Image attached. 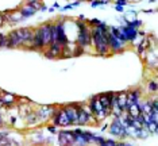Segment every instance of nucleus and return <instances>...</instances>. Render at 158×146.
I'll list each match as a JSON object with an SVG mask.
<instances>
[{"label": "nucleus", "instance_id": "1", "mask_svg": "<svg viewBox=\"0 0 158 146\" xmlns=\"http://www.w3.org/2000/svg\"><path fill=\"white\" fill-rule=\"evenodd\" d=\"M107 35H108V24L102 20V23L96 27H91V42L92 49L98 56L106 57L111 56L108 44H107Z\"/></svg>", "mask_w": 158, "mask_h": 146}, {"label": "nucleus", "instance_id": "22", "mask_svg": "<svg viewBox=\"0 0 158 146\" xmlns=\"http://www.w3.org/2000/svg\"><path fill=\"white\" fill-rule=\"evenodd\" d=\"M116 99H118V103H119V107L124 112V107H126V103H127V91L116 92Z\"/></svg>", "mask_w": 158, "mask_h": 146}, {"label": "nucleus", "instance_id": "31", "mask_svg": "<svg viewBox=\"0 0 158 146\" xmlns=\"http://www.w3.org/2000/svg\"><path fill=\"white\" fill-rule=\"evenodd\" d=\"M108 127H110V122H106V120H103L102 126H100V131H102V133H106V131H108Z\"/></svg>", "mask_w": 158, "mask_h": 146}, {"label": "nucleus", "instance_id": "11", "mask_svg": "<svg viewBox=\"0 0 158 146\" xmlns=\"http://www.w3.org/2000/svg\"><path fill=\"white\" fill-rule=\"evenodd\" d=\"M107 44H108V49H110V54H118V53H123L126 49H127V44L122 42L120 40H118L116 37L110 34L107 35Z\"/></svg>", "mask_w": 158, "mask_h": 146}, {"label": "nucleus", "instance_id": "21", "mask_svg": "<svg viewBox=\"0 0 158 146\" xmlns=\"http://www.w3.org/2000/svg\"><path fill=\"white\" fill-rule=\"evenodd\" d=\"M48 50L52 53V56L54 57V60L60 58L61 57V53H62V46H61L60 44H57V42H54V44H52L50 46H48Z\"/></svg>", "mask_w": 158, "mask_h": 146}, {"label": "nucleus", "instance_id": "40", "mask_svg": "<svg viewBox=\"0 0 158 146\" xmlns=\"http://www.w3.org/2000/svg\"><path fill=\"white\" fill-rule=\"evenodd\" d=\"M37 2H42V0H26L27 4H31V3H37Z\"/></svg>", "mask_w": 158, "mask_h": 146}, {"label": "nucleus", "instance_id": "9", "mask_svg": "<svg viewBox=\"0 0 158 146\" xmlns=\"http://www.w3.org/2000/svg\"><path fill=\"white\" fill-rule=\"evenodd\" d=\"M76 44L78 46H81L84 49L85 53H88V50L92 49V42H91V27L87 26L84 30H80L77 34V38H76ZM93 50V49H92Z\"/></svg>", "mask_w": 158, "mask_h": 146}, {"label": "nucleus", "instance_id": "38", "mask_svg": "<svg viewBox=\"0 0 158 146\" xmlns=\"http://www.w3.org/2000/svg\"><path fill=\"white\" fill-rule=\"evenodd\" d=\"M46 11H48V7H46L45 4H42L41 10H39V12H46Z\"/></svg>", "mask_w": 158, "mask_h": 146}, {"label": "nucleus", "instance_id": "6", "mask_svg": "<svg viewBox=\"0 0 158 146\" xmlns=\"http://www.w3.org/2000/svg\"><path fill=\"white\" fill-rule=\"evenodd\" d=\"M108 133L112 135V137H116L118 141H126V138H127V131H126V127L123 126V123H122L120 116L112 118V120L110 122Z\"/></svg>", "mask_w": 158, "mask_h": 146}, {"label": "nucleus", "instance_id": "18", "mask_svg": "<svg viewBox=\"0 0 158 146\" xmlns=\"http://www.w3.org/2000/svg\"><path fill=\"white\" fill-rule=\"evenodd\" d=\"M112 95H114V92H103V94L98 95L99 100H100V103H102V106H103L104 112L107 114L108 118L111 115V99H112Z\"/></svg>", "mask_w": 158, "mask_h": 146}, {"label": "nucleus", "instance_id": "42", "mask_svg": "<svg viewBox=\"0 0 158 146\" xmlns=\"http://www.w3.org/2000/svg\"><path fill=\"white\" fill-rule=\"evenodd\" d=\"M147 2H149V0H147Z\"/></svg>", "mask_w": 158, "mask_h": 146}, {"label": "nucleus", "instance_id": "20", "mask_svg": "<svg viewBox=\"0 0 158 146\" xmlns=\"http://www.w3.org/2000/svg\"><path fill=\"white\" fill-rule=\"evenodd\" d=\"M157 92H158V81H157V76L154 74L153 79H149L146 83V94L156 95Z\"/></svg>", "mask_w": 158, "mask_h": 146}, {"label": "nucleus", "instance_id": "10", "mask_svg": "<svg viewBox=\"0 0 158 146\" xmlns=\"http://www.w3.org/2000/svg\"><path fill=\"white\" fill-rule=\"evenodd\" d=\"M54 30H56V42L57 44H60L62 48L65 45H68L69 40H68V37H66L65 24H64V18L57 19L54 22Z\"/></svg>", "mask_w": 158, "mask_h": 146}, {"label": "nucleus", "instance_id": "19", "mask_svg": "<svg viewBox=\"0 0 158 146\" xmlns=\"http://www.w3.org/2000/svg\"><path fill=\"white\" fill-rule=\"evenodd\" d=\"M18 10H19V12H20V15H22L23 20H26V19H28V18H31V16H34L35 14H37V11H35V10L30 4H27V3H24L23 6H20Z\"/></svg>", "mask_w": 158, "mask_h": 146}, {"label": "nucleus", "instance_id": "36", "mask_svg": "<svg viewBox=\"0 0 158 146\" xmlns=\"http://www.w3.org/2000/svg\"><path fill=\"white\" fill-rule=\"evenodd\" d=\"M142 12H145V14H156L157 10L156 8L154 10H142Z\"/></svg>", "mask_w": 158, "mask_h": 146}, {"label": "nucleus", "instance_id": "32", "mask_svg": "<svg viewBox=\"0 0 158 146\" xmlns=\"http://www.w3.org/2000/svg\"><path fill=\"white\" fill-rule=\"evenodd\" d=\"M115 4L116 6H122V7H126L130 4V0H115Z\"/></svg>", "mask_w": 158, "mask_h": 146}, {"label": "nucleus", "instance_id": "5", "mask_svg": "<svg viewBox=\"0 0 158 146\" xmlns=\"http://www.w3.org/2000/svg\"><path fill=\"white\" fill-rule=\"evenodd\" d=\"M49 123L54 124V126H57L58 129H60V127H61V129H68V127H72V123H70L69 118H68L65 110L62 108V106H57L56 111H54V114H53V116H52V119H50Z\"/></svg>", "mask_w": 158, "mask_h": 146}, {"label": "nucleus", "instance_id": "41", "mask_svg": "<svg viewBox=\"0 0 158 146\" xmlns=\"http://www.w3.org/2000/svg\"><path fill=\"white\" fill-rule=\"evenodd\" d=\"M77 2H80V3H84V2H88V0H77Z\"/></svg>", "mask_w": 158, "mask_h": 146}, {"label": "nucleus", "instance_id": "8", "mask_svg": "<svg viewBox=\"0 0 158 146\" xmlns=\"http://www.w3.org/2000/svg\"><path fill=\"white\" fill-rule=\"evenodd\" d=\"M57 108V106H49V104H44V106H34V111L38 116V120L41 124H46L50 122L53 114H54Z\"/></svg>", "mask_w": 158, "mask_h": 146}, {"label": "nucleus", "instance_id": "25", "mask_svg": "<svg viewBox=\"0 0 158 146\" xmlns=\"http://www.w3.org/2000/svg\"><path fill=\"white\" fill-rule=\"evenodd\" d=\"M81 4V3L80 2H77V0H73V2H69V3H68V4L66 6H62V7H61V8H60V11L61 12H65V11H69V10H72V8H74V7H78V6H80Z\"/></svg>", "mask_w": 158, "mask_h": 146}, {"label": "nucleus", "instance_id": "17", "mask_svg": "<svg viewBox=\"0 0 158 146\" xmlns=\"http://www.w3.org/2000/svg\"><path fill=\"white\" fill-rule=\"evenodd\" d=\"M18 102V95L12 94V92H7L3 90L2 94H0V106H4V107H11L14 104H16Z\"/></svg>", "mask_w": 158, "mask_h": 146}, {"label": "nucleus", "instance_id": "26", "mask_svg": "<svg viewBox=\"0 0 158 146\" xmlns=\"http://www.w3.org/2000/svg\"><path fill=\"white\" fill-rule=\"evenodd\" d=\"M98 146H119V141L114 138H104V141Z\"/></svg>", "mask_w": 158, "mask_h": 146}, {"label": "nucleus", "instance_id": "37", "mask_svg": "<svg viewBox=\"0 0 158 146\" xmlns=\"http://www.w3.org/2000/svg\"><path fill=\"white\" fill-rule=\"evenodd\" d=\"M77 20H81V22H85V20H87V16H85V15H82V14H81V15H78V19Z\"/></svg>", "mask_w": 158, "mask_h": 146}, {"label": "nucleus", "instance_id": "24", "mask_svg": "<svg viewBox=\"0 0 158 146\" xmlns=\"http://www.w3.org/2000/svg\"><path fill=\"white\" fill-rule=\"evenodd\" d=\"M123 16H124V19L126 20H134L138 18V11H135V10H127V11H124L123 12Z\"/></svg>", "mask_w": 158, "mask_h": 146}, {"label": "nucleus", "instance_id": "16", "mask_svg": "<svg viewBox=\"0 0 158 146\" xmlns=\"http://www.w3.org/2000/svg\"><path fill=\"white\" fill-rule=\"evenodd\" d=\"M143 61L146 62V66L149 69H153L154 72H157V66H158V56H157V46L150 48L146 53V57Z\"/></svg>", "mask_w": 158, "mask_h": 146}, {"label": "nucleus", "instance_id": "27", "mask_svg": "<svg viewBox=\"0 0 158 146\" xmlns=\"http://www.w3.org/2000/svg\"><path fill=\"white\" fill-rule=\"evenodd\" d=\"M45 130L48 131L50 135H57V133L60 131L58 127L54 126V124H52V123H46V124H45Z\"/></svg>", "mask_w": 158, "mask_h": 146}, {"label": "nucleus", "instance_id": "34", "mask_svg": "<svg viewBox=\"0 0 158 146\" xmlns=\"http://www.w3.org/2000/svg\"><path fill=\"white\" fill-rule=\"evenodd\" d=\"M115 11L119 12V14H123V12H124V7H122V6H116V4H115Z\"/></svg>", "mask_w": 158, "mask_h": 146}, {"label": "nucleus", "instance_id": "3", "mask_svg": "<svg viewBox=\"0 0 158 146\" xmlns=\"http://www.w3.org/2000/svg\"><path fill=\"white\" fill-rule=\"evenodd\" d=\"M87 104L89 107V110H91V112L93 114V116H95V119L98 120V123H102L103 120H106L107 118H108L107 114L104 112L103 106H102V103H100V100H99L98 95H93L92 98H89Z\"/></svg>", "mask_w": 158, "mask_h": 146}, {"label": "nucleus", "instance_id": "12", "mask_svg": "<svg viewBox=\"0 0 158 146\" xmlns=\"http://www.w3.org/2000/svg\"><path fill=\"white\" fill-rule=\"evenodd\" d=\"M57 145L58 146H74L73 133L70 129H61L57 133Z\"/></svg>", "mask_w": 158, "mask_h": 146}, {"label": "nucleus", "instance_id": "7", "mask_svg": "<svg viewBox=\"0 0 158 146\" xmlns=\"http://www.w3.org/2000/svg\"><path fill=\"white\" fill-rule=\"evenodd\" d=\"M24 141H27L31 146H46V135L44 133V129H33L26 133Z\"/></svg>", "mask_w": 158, "mask_h": 146}, {"label": "nucleus", "instance_id": "13", "mask_svg": "<svg viewBox=\"0 0 158 146\" xmlns=\"http://www.w3.org/2000/svg\"><path fill=\"white\" fill-rule=\"evenodd\" d=\"M3 15H4V22H6V26H16L19 24L20 22H23V18L20 15L19 10H8V11H2Z\"/></svg>", "mask_w": 158, "mask_h": 146}, {"label": "nucleus", "instance_id": "30", "mask_svg": "<svg viewBox=\"0 0 158 146\" xmlns=\"http://www.w3.org/2000/svg\"><path fill=\"white\" fill-rule=\"evenodd\" d=\"M0 48H7V34L0 33Z\"/></svg>", "mask_w": 158, "mask_h": 146}, {"label": "nucleus", "instance_id": "15", "mask_svg": "<svg viewBox=\"0 0 158 146\" xmlns=\"http://www.w3.org/2000/svg\"><path fill=\"white\" fill-rule=\"evenodd\" d=\"M78 107L80 103H69V104L62 106V108L65 110L68 118H69L72 126H77V118H78Z\"/></svg>", "mask_w": 158, "mask_h": 146}, {"label": "nucleus", "instance_id": "2", "mask_svg": "<svg viewBox=\"0 0 158 146\" xmlns=\"http://www.w3.org/2000/svg\"><path fill=\"white\" fill-rule=\"evenodd\" d=\"M99 124L98 120L95 119L93 114L91 112L87 103H80L78 107V118H77V126L80 127H87V126H95Z\"/></svg>", "mask_w": 158, "mask_h": 146}, {"label": "nucleus", "instance_id": "4", "mask_svg": "<svg viewBox=\"0 0 158 146\" xmlns=\"http://www.w3.org/2000/svg\"><path fill=\"white\" fill-rule=\"evenodd\" d=\"M39 27V31H41L42 40L45 42V46L48 48L52 44L56 42V30H54V22L52 20H48V22H44Z\"/></svg>", "mask_w": 158, "mask_h": 146}, {"label": "nucleus", "instance_id": "35", "mask_svg": "<svg viewBox=\"0 0 158 146\" xmlns=\"http://www.w3.org/2000/svg\"><path fill=\"white\" fill-rule=\"evenodd\" d=\"M119 146H134V145L127 141H119Z\"/></svg>", "mask_w": 158, "mask_h": 146}, {"label": "nucleus", "instance_id": "28", "mask_svg": "<svg viewBox=\"0 0 158 146\" xmlns=\"http://www.w3.org/2000/svg\"><path fill=\"white\" fill-rule=\"evenodd\" d=\"M102 23V19H99V18H92V19H87V24L89 27H96L99 26V24Z\"/></svg>", "mask_w": 158, "mask_h": 146}, {"label": "nucleus", "instance_id": "33", "mask_svg": "<svg viewBox=\"0 0 158 146\" xmlns=\"http://www.w3.org/2000/svg\"><path fill=\"white\" fill-rule=\"evenodd\" d=\"M6 26V22H4V15H3V12H0V28Z\"/></svg>", "mask_w": 158, "mask_h": 146}, {"label": "nucleus", "instance_id": "23", "mask_svg": "<svg viewBox=\"0 0 158 146\" xmlns=\"http://www.w3.org/2000/svg\"><path fill=\"white\" fill-rule=\"evenodd\" d=\"M126 26H128V27H131V28H135V30H139V28H142V26H143V20L142 19H134V20H130L128 22L127 20V24Z\"/></svg>", "mask_w": 158, "mask_h": 146}, {"label": "nucleus", "instance_id": "14", "mask_svg": "<svg viewBox=\"0 0 158 146\" xmlns=\"http://www.w3.org/2000/svg\"><path fill=\"white\" fill-rule=\"evenodd\" d=\"M7 48L8 49H16V48H22L23 49V40L20 37L19 31L16 30H11L7 34Z\"/></svg>", "mask_w": 158, "mask_h": 146}, {"label": "nucleus", "instance_id": "39", "mask_svg": "<svg viewBox=\"0 0 158 146\" xmlns=\"http://www.w3.org/2000/svg\"><path fill=\"white\" fill-rule=\"evenodd\" d=\"M52 7H53V8H54V10H56V8H58V10L61 8V6H60V3H57V2H56V3H53V6H52Z\"/></svg>", "mask_w": 158, "mask_h": 146}, {"label": "nucleus", "instance_id": "29", "mask_svg": "<svg viewBox=\"0 0 158 146\" xmlns=\"http://www.w3.org/2000/svg\"><path fill=\"white\" fill-rule=\"evenodd\" d=\"M84 49L81 48V46H78V45H76V48H74V50H73V57H80V56H82L84 54Z\"/></svg>", "mask_w": 158, "mask_h": 146}]
</instances>
